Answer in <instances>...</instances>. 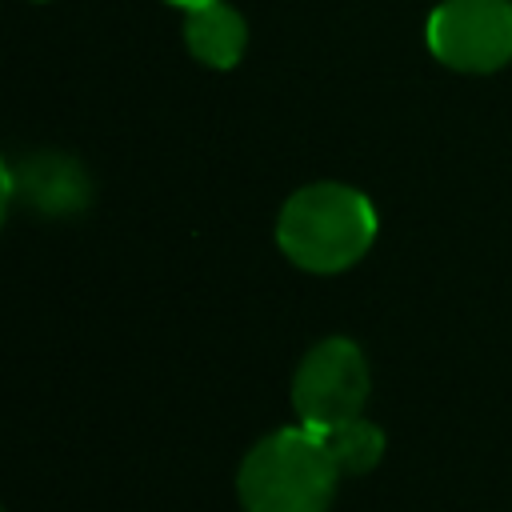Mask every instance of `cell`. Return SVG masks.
<instances>
[{
	"label": "cell",
	"instance_id": "obj_6",
	"mask_svg": "<svg viewBox=\"0 0 512 512\" xmlns=\"http://www.w3.org/2000/svg\"><path fill=\"white\" fill-rule=\"evenodd\" d=\"M28 200L44 212H72L88 200V180L68 156H32L28 164Z\"/></svg>",
	"mask_w": 512,
	"mask_h": 512
},
{
	"label": "cell",
	"instance_id": "obj_4",
	"mask_svg": "<svg viewBox=\"0 0 512 512\" xmlns=\"http://www.w3.org/2000/svg\"><path fill=\"white\" fill-rule=\"evenodd\" d=\"M424 36L440 64L496 72L512 60V0H440Z\"/></svg>",
	"mask_w": 512,
	"mask_h": 512
},
{
	"label": "cell",
	"instance_id": "obj_5",
	"mask_svg": "<svg viewBox=\"0 0 512 512\" xmlns=\"http://www.w3.org/2000/svg\"><path fill=\"white\" fill-rule=\"evenodd\" d=\"M184 44L208 68H236L248 48V24L232 4L204 0L184 8Z\"/></svg>",
	"mask_w": 512,
	"mask_h": 512
},
{
	"label": "cell",
	"instance_id": "obj_7",
	"mask_svg": "<svg viewBox=\"0 0 512 512\" xmlns=\"http://www.w3.org/2000/svg\"><path fill=\"white\" fill-rule=\"evenodd\" d=\"M320 436H324V444H328L340 476H364L384 456V432L372 420H364V416L344 420V424H336V428H328Z\"/></svg>",
	"mask_w": 512,
	"mask_h": 512
},
{
	"label": "cell",
	"instance_id": "obj_3",
	"mask_svg": "<svg viewBox=\"0 0 512 512\" xmlns=\"http://www.w3.org/2000/svg\"><path fill=\"white\" fill-rule=\"evenodd\" d=\"M368 388H372V376L360 344L344 336H328L304 352L292 376V408L304 428L328 432L364 412Z\"/></svg>",
	"mask_w": 512,
	"mask_h": 512
},
{
	"label": "cell",
	"instance_id": "obj_2",
	"mask_svg": "<svg viewBox=\"0 0 512 512\" xmlns=\"http://www.w3.org/2000/svg\"><path fill=\"white\" fill-rule=\"evenodd\" d=\"M340 468L316 428H276L248 448L236 472L244 512H328Z\"/></svg>",
	"mask_w": 512,
	"mask_h": 512
},
{
	"label": "cell",
	"instance_id": "obj_1",
	"mask_svg": "<svg viewBox=\"0 0 512 512\" xmlns=\"http://www.w3.org/2000/svg\"><path fill=\"white\" fill-rule=\"evenodd\" d=\"M372 240L376 208L352 184H304L276 216V244L304 272H344L372 248Z\"/></svg>",
	"mask_w": 512,
	"mask_h": 512
},
{
	"label": "cell",
	"instance_id": "obj_8",
	"mask_svg": "<svg viewBox=\"0 0 512 512\" xmlns=\"http://www.w3.org/2000/svg\"><path fill=\"white\" fill-rule=\"evenodd\" d=\"M176 8H196V4H204V0H172Z\"/></svg>",
	"mask_w": 512,
	"mask_h": 512
}]
</instances>
